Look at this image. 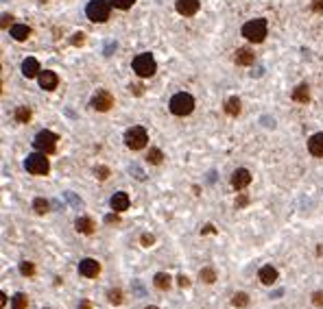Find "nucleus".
<instances>
[{"instance_id":"nucleus-19","label":"nucleus","mask_w":323,"mask_h":309,"mask_svg":"<svg viewBox=\"0 0 323 309\" xmlns=\"http://www.w3.org/2000/svg\"><path fill=\"white\" fill-rule=\"evenodd\" d=\"M293 101L295 103H310V87L306 83H299L297 87L293 90Z\"/></svg>"},{"instance_id":"nucleus-26","label":"nucleus","mask_w":323,"mask_h":309,"mask_svg":"<svg viewBox=\"0 0 323 309\" xmlns=\"http://www.w3.org/2000/svg\"><path fill=\"white\" fill-rule=\"evenodd\" d=\"M11 307L13 309H26L29 307V299H26V294H22V292L20 294H15L13 299H11Z\"/></svg>"},{"instance_id":"nucleus-9","label":"nucleus","mask_w":323,"mask_h":309,"mask_svg":"<svg viewBox=\"0 0 323 309\" xmlns=\"http://www.w3.org/2000/svg\"><path fill=\"white\" fill-rule=\"evenodd\" d=\"M37 81H40V87L46 92H53L57 90L59 85V76L53 72V70H40V74H37Z\"/></svg>"},{"instance_id":"nucleus-32","label":"nucleus","mask_w":323,"mask_h":309,"mask_svg":"<svg viewBox=\"0 0 323 309\" xmlns=\"http://www.w3.org/2000/svg\"><path fill=\"white\" fill-rule=\"evenodd\" d=\"M94 174H96V179L105 181L107 176H109V168H105V165H96V168H94Z\"/></svg>"},{"instance_id":"nucleus-23","label":"nucleus","mask_w":323,"mask_h":309,"mask_svg":"<svg viewBox=\"0 0 323 309\" xmlns=\"http://www.w3.org/2000/svg\"><path fill=\"white\" fill-rule=\"evenodd\" d=\"M33 211L44 216V213L51 211V203H48L46 198H35V201H33Z\"/></svg>"},{"instance_id":"nucleus-27","label":"nucleus","mask_w":323,"mask_h":309,"mask_svg":"<svg viewBox=\"0 0 323 309\" xmlns=\"http://www.w3.org/2000/svg\"><path fill=\"white\" fill-rule=\"evenodd\" d=\"M199 279L203 281V283L212 285V283H214V281H216V272H214V270H212V268H203V270H201V272H199Z\"/></svg>"},{"instance_id":"nucleus-13","label":"nucleus","mask_w":323,"mask_h":309,"mask_svg":"<svg viewBox=\"0 0 323 309\" xmlns=\"http://www.w3.org/2000/svg\"><path fill=\"white\" fill-rule=\"evenodd\" d=\"M175 7H177V13L190 18V15H194L196 11H199V0H177Z\"/></svg>"},{"instance_id":"nucleus-14","label":"nucleus","mask_w":323,"mask_h":309,"mask_svg":"<svg viewBox=\"0 0 323 309\" xmlns=\"http://www.w3.org/2000/svg\"><path fill=\"white\" fill-rule=\"evenodd\" d=\"M22 74H24L26 79H35V76L40 74V61H37L35 57L24 59V63H22Z\"/></svg>"},{"instance_id":"nucleus-16","label":"nucleus","mask_w":323,"mask_h":309,"mask_svg":"<svg viewBox=\"0 0 323 309\" xmlns=\"http://www.w3.org/2000/svg\"><path fill=\"white\" fill-rule=\"evenodd\" d=\"M234 61L238 65H251L256 61V54H254V51H249V48H238L236 54H234Z\"/></svg>"},{"instance_id":"nucleus-28","label":"nucleus","mask_w":323,"mask_h":309,"mask_svg":"<svg viewBox=\"0 0 323 309\" xmlns=\"http://www.w3.org/2000/svg\"><path fill=\"white\" fill-rule=\"evenodd\" d=\"M232 305H234V307H247V305H249V296L245 294V292H238V294H234Z\"/></svg>"},{"instance_id":"nucleus-46","label":"nucleus","mask_w":323,"mask_h":309,"mask_svg":"<svg viewBox=\"0 0 323 309\" xmlns=\"http://www.w3.org/2000/svg\"><path fill=\"white\" fill-rule=\"evenodd\" d=\"M0 92H2V81H0Z\"/></svg>"},{"instance_id":"nucleus-29","label":"nucleus","mask_w":323,"mask_h":309,"mask_svg":"<svg viewBox=\"0 0 323 309\" xmlns=\"http://www.w3.org/2000/svg\"><path fill=\"white\" fill-rule=\"evenodd\" d=\"M20 272L24 274V277H33V274H35V263L33 261H22L20 263Z\"/></svg>"},{"instance_id":"nucleus-4","label":"nucleus","mask_w":323,"mask_h":309,"mask_svg":"<svg viewBox=\"0 0 323 309\" xmlns=\"http://www.w3.org/2000/svg\"><path fill=\"white\" fill-rule=\"evenodd\" d=\"M168 107H171V113H175V115H188V113H193V109H194V98L186 92H179L171 98Z\"/></svg>"},{"instance_id":"nucleus-42","label":"nucleus","mask_w":323,"mask_h":309,"mask_svg":"<svg viewBox=\"0 0 323 309\" xmlns=\"http://www.w3.org/2000/svg\"><path fill=\"white\" fill-rule=\"evenodd\" d=\"M201 233H203V235H207V233H214V227H212V224H205V227L201 229Z\"/></svg>"},{"instance_id":"nucleus-38","label":"nucleus","mask_w":323,"mask_h":309,"mask_svg":"<svg viewBox=\"0 0 323 309\" xmlns=\"http://www.w3.org/2000/svg\"><path fill=\"white\" fill-rule=\"evenodd\" d=\"M177 283H179V285H182V288H188V285H190V279H188V277H186V274H182V277H179V279H177Z\"/></svg>"},{"instance_id":"nucleus-25","label":"nucleus","mask_w":323,"mask_h":309,"mask_svg":"<svg viewBox=\"0 0 323 309\" xmlns=\"http://www.w3.org/2000/svg\"><path fill=\"white\" fill-rule=\"evenodd\" d=\"M146 161L153 163V165H160L164 161V153L160 151V148H151L149 154H146Z\"/></svg>"},{"instance_id":"nucleus-11","label":"nucleus","mask_w":323,"mask_h":309,"mask_svg":"<svg viewBox=\"0 0 323 309\" xmlns=\"http://www.w3.org/2000/svg\"><path fill=\"white\" fill-rule=\"evenodd\" d=\"M251 183V172L247 168H238L236 172L232 174V187L234 190H245Z\"/></svg>"},{"instance_id":"nucleus-2","label":"nucleus","mask_w":323,"mask_h":309,"mask_svg":"<svg viewBox=\"0 0 323 309\" xmlns=\"http://www.w3.org/2000/svg\"><path fill=\"white\" fill-rule=\"evenodd\" d=\"M243 37H245V40H249V42H254V44L264 42V37H266V20H262V18L249 20L247 24L243 26Z\"/></svg>"},{"instance_id":"nucleus-1","label":"nucleus","mask_w":323,"mask_h":309,"mask_svg":"<svg viewBox=\"0 0 323 309\" xmlns=\"http://www.w3.org/2000/svg\"><path fill=\"white\" fill-rule=\"evenodd\" d=\"M131 68H133V72L138 76H142V79H149V76L155 74L157 63H155V57H153L151 52H142V54H138V57L133 59Z\"/></svg>"},{"instance_id":"nucleus-37","label":"nucleus","mask_w":323,"mask_h":309,"mask_svg":"<svg viewBox=\"0 0 323 309\" xmlns=\"http://www.w3.org/2000/svg\"><path fill=\"white\" fill-rule=\"evenodd\" d=\"M313 11L315 13H323V0H313Z\"/></svg>"},{"instance_id":"nucleus-17","label":"nucleus","mask_w":323,"mask_h":309,"mask_svg":"<svg viewBox=\"0 0 323 309\" xmlns=\"http://www.w3.org/2000/svg\"><path fill=\"white\" fill-rule=\"evenodd\" d=\"M308 151L315 157H323V133H315L308 140Z\"/></svg>"},{"instance_id":"nucleus-43","label":"nucleus","mask_w":323,"mask_h":309,"mask_svg":"<svg viewBox=\"0 0 323 309\" xmlns=\"http://www.w3.org/2000/svg\"><path fill=\"white\" fill-rule=\"evenodd\" d=\"M81 309H92V303L90 301H83V303H81Z\"/></svg>"},{"instance_id":"nucleus-3","label":"nucleus","mask_w":323,"mask_h":309,"mask_svg":"<svg viewBox=\"0 0 323 309\" xmlns=\"http://www.w3.org/2000/svg\"><path fill=\"white\" fill-rule=\"evenodd\" d=\"M109 11H112V4H109V0H90L87 2V18L92 22H96V24H101V22H107L109 20Z\"/></svg>"},{"instance_id":"nucleus-7","label":"nucleus","mask_w":323,"mask_h":309,"mask_svg":"<svg viewBox=\"0 0 323 309\" xmlns=\"http://www.w3.org/2000/svg\"><path fill=\"white\" fill-rule=\"evenodd\" d=\"M146 142H149V133H146V129H142V126H131L127 133H125V144H127L131 151L144 148Z\"/></svg>"},{"instance_id":"nucleus-39","label":"nucleus","mask_w":323,"mask_h":309,"mask_svg":"<svg viewBox=\"0 0 323 309\" xmlns=\"http://www.w3.org/2000/svg\"><path fill=\"white\" fill-rule=\"evenodd\" d=\"M131 92H133L135 96H140V94L144 92V87H142V85H135V83H133V85H131Z\"/></svg>"},{"instance_id":"nucleus-12","label":"nucleus","mask_w":323,"mask_h":309,"mask_svg":"<svg viewBox=\"0 0 323 309\" xmlns=\"http://www.w3.org/2000/svg\"><path fill=\"white\" fill-rule=\"evenodd\" d=\"M109 205H112V209H114V211H116V213L127 211L129 205H131L129 194H125V192H116V194L112 196V201H109Z\"/></svg>"},{"instance_id":"nucleus-34","label":"nucleus","mask_w":323,"mask_h":309,"mask_svg":"<svg viewBox=\"0 0 323 309\" xmlns=\"http://www.w3.org/2000/svg\"><path fill=\"white\" fill-rule=\"evenodd\" d=\"M109 301H112L114 305H120V303H123V292H120V290H112V292H109Z\"/></svg>"},{"instance_id":"nucleus-45","label":"nucleus","mask_w":323,"mask_h":309,"mask_svg":"<svg viewBox=\"0 0 323 309\" xmlns=\"http://www.w3.org/2000/svg\"><path fill=\"white\" fill-rule=\"evenodd\" d=\"M146 309H160V307H155V305H149V307H146Z\"/></svg>"},{"instance_id":"nucleus-31","label":"nucleus","mask_w":323,"mask_h":309,"mask_svg":"<svg viewBox=\"0 0 323 309\" xmlns=\"http://www.w3.org/2000/svg\"><path fill=\"white\" fill-rule=\"evenodd\" d=\"M133 2L135 0H109V4L116 7V9H131L133 7Z\"/></svg>"},{"instance_id":"nucleus-8","label":"nucleus","mask_w":323,"mask_h":309,"mask_svg":"<svg viewBox=\"0 0 323 309\" xmlns=\"http://www.w3.org/2000/svg\"><path fill=\"white\" fill-rule=\"evenodd\" d=\"M92 107H94L96 111H109V109L114 107V96L107 90H98L94 94V98H92Z\"/></svg>"},{"instance_id":"nucleus-33","label":"nucleus","mask_w":323,"mask_h":309,"mask_svg":"<svg viewBox=\"0 0 323 309\" xmlns=\"http://www.w3.org/2000/svg\"><path fill=\"white\" fill-rule=\"evenodd\" d=\"M70 44H72V46H83V44H85V35H83V33H74V35L70 37Z\"/></svg>"},{"instance_id":"nucleus-15","label":"nucleus","mask_w":323,"mask_h":309,"mask_svg":"<svg viewBox=\"0 0 323 309\" xmlns=\"http://www.w3.org/2000/svg\"><path fill=\"white\" fill-rule=\"evenodd\" d=\"M11 37H13L15 42H24V40H29L31 37V26H26V24H11Z\"/></svg>"},{"instance_id":"nucleus-6","label":"nucleus","mask_w":323,"mask_h":309,"mask_svg":"<svg viewBox=\"0 0 323 309\" xmlns=\"http://www.w3.org/2000/svg\"><path fill=\"white\" fill-rule=\"evenodd\" d=\"M24 168L29 170L31 174H48V170H51V161H48V157L44 153H33L26 157L24 161Z\"/></svg>"},{"instance_id":"nucleus-5","label":"nucleus","mask_w":323,"mask_h":309,"mask_svg":"<svg viewBox=\"0 0 323 309\" xmlns=\"http://www.w3.org/2000/svg\"><path fill=\"white\" fill-rule=\"evenodd\" d=\"M57 133H53V131H40V133L35 135V140H33V146H35L37 153H44V154H51L55 153V148H57Z\"/></svg>"},{"instance_id":"nucleus-41","label":"nucleus","mask_w":323,"mask_h":309,"mask_svg":"<svg viewBox=\"0 0 323 309\" xmlns=\"http://www.w3.org/2000/svg\"><path fill=\"white\" fill-rule=\"evenodd\" d=\"M4 305H7V294H4V292L0 290V309H2Z\"/></svg>"},{"instance_id":"nucleus-36","label":"nucleus","mask_w":323,"mask_h":309,"mask_svg":"<svg viewBox=\"0 0 323 309\" xmlns=\"http://www.w3.org/2000/svg\"><path fill=\"white\" fill-rule=\"evenodd\" d=\"M313 305L323 307V292H315L313 294Z\"/></svg>"},{"instance_id":"nucleus-20","label":"nucleus","mask_w":323,"mask_h":309,"mask_svg":"<svg viewBox=\"0 0 323 309\" xmlns=\"http://www.w3.org/2000/svg\"><path fill=\"white\" fill-rule=\"evenodd\" d=\"M74 227H76V231H79V233L92 235V233H94V220L87 218V216H81V218L74 222Z\"/></svg>"},{"instance_id":"nucleus-21","label":"nucleus","mask_w":323,"mask_h":309,"mask_svg":"<svg viewBox=\"0 0 323 309\" xmlns=\"http://www.w3.org/2000/svg\"><path fill=\"white\" fill-rule=\"evenodd\" d=\"M240 111H243V103H240V98H238V96L227 98V101H225V113H227V115H234V118H236Z\"/></svg>"},{"instance_id":"nucleus-18","label":"nucleus","mask_w":323,"mask_h":309,"mask_svg":"<svg viewBox=\"0 0 323 309\" xmlns=\"http://www.w3.org/2000/svg\"><path fill=\"white\" fill-rule=\"evenodd\" d=\"M258 277H260V281L264 285H273L277 281V270L273 266H262L260 272H258Z\"/></svg>"},{"instance_id":"nucleus-10","label":"nucleus","mask_w":323,"mask_h":309,"mask_svg":"<svg viewBox=\"0 0 323 309\" xmlns=\"http://www.w3.org/2000/svg\"><path fill=\"white\" fill-rule=\"evenodd\" d=\"M79 272H81V277H87V279H94L101 274V263L96 261V259H83V261L79 263Z\"/></svg>"},{"instance_id":"nucleus-22","label":"nucleus","mask_w":323,"mask_h":309,"mask_svg":"<svg viewBox=\"0 0 323 309\" xmlns=\"http://www.w3.org/2000/svg\"><path fill=\"white\" fill-rule=\"evenodd\" d=\"M171 274H166V272H157L155 274V279H153V283H155V288L157 290H168L171 288Z\"/></svg>"},{"instance_id":"nucleus-40","label":"nucleus","mask_w":323,"mask_h":309,"mask_svg":"<svg viewBox=\"0 0 323 309\" xmlns=\"http://www.w3.org/2000/svg\"><path fill=\"white\" fill-rule=\"evenodd\" d=\"M249 203V198L247 196H238V201H236V207H245Z\"/></svg>"},{"instance_id":"nucleus-30","label":"nucleus","mask_w":323,"mask_h":309,"mask_svg":"<svg viewBox=\"0 0 323 309\" xmlns=\"http://www.w3.org/2000/svg\"><path fill=\"white\" fill-rule=\"evenodd\" d=\"M11 24H15L11 13H0V29H11Z\"/></svg>"},{"instance_id":"nucleus-24","label":"nucleus","mask_w":323,"mask_h":309,"mask_svg":"<svg viewBox=\"0 0 323 309\" xmlns=\"http://www.w3.org/2000/svg\"><path fill=\"white\" fill-rule=\"evenodd\" d=\"M31 118H33L31 107H18V109H15V120H18L20 124H26Z\"/></svg>"},{"instance_id":"nucleus-35","label":"nucleus","mask_w":323,"mask_h":309,"mask_svg":"<svg viewBox=\"0 0 323 309\" xmlns=\"http://www.w3.org/2000/svg\"><path fill=\"white\" fill-rule=\"evenodd\" d=\"M140 242H142V246H153V242H155V237L149 235V233H144L140 237Z\"/></svg>"},{"instance_id":"nucleus-44","label":"nucleus","mask_w":323,"mask_h":309,"mask_svg":"<svg viewBox=\"0 0 323 309\" xmlns=\"http://www.w3.org/2000/svg\"><path fill=\"white\" fill-rule=\"evenodd\" d=\"M107 222H118V216H116V213H112V216H107Z\"/></svg>"}]
</instances>
